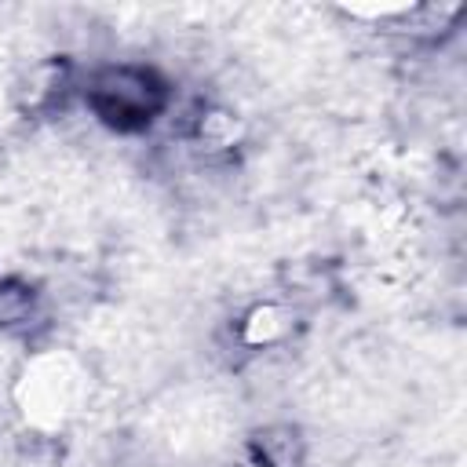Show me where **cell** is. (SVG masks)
<instances>
[{"label":"cell","mask_w":467,"mask_h":467,"mask_svg":"<svg viewBox=\"0 0 467 467\" xmlns=\"http://www.w3.org/2000/svg\"><path fill=\"white\" fill-rule=\"evenodd\" d=\"M91 102L113 124H142L164 102V88L153 80V73L120 66V69H106L91 84Z\"/></svg>","instance_id":"1"}]
</instances>
